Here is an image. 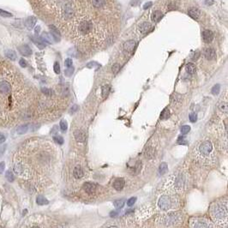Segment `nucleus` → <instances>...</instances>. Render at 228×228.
Listing matches in <instances>:
<instances>
[{
    "label": "nucleus",
    "mask_w": 228,
    "mask_h": 228,
    "mask_svg": "<svg viewBox=\"0 0 228 228\" xmlns=\"http://www.w3.org/2000/svg\"><path fill=\"white\" fill-rule=\"evenodd\" d=\"M5 140H6V136H5V135L3 134V133H0V144L3 143V142H5Z\"/></svg>",
    "instance_id": "52"
},
{
    "label": "nucleus",
    "mask_w": 228,
    "mask_h": 228,
    "mask_svg": "<svg viewBox=\"0 0 228 228\" xmlns=\"http://www.w3.org/2000/svg\"><path fill=\"white\" fill-rule=\"evenodd\" d=\"M124 203H125V200L124 199H119V200H116L114 202L113 204L114 206H115V208H122L123 207Z\"/></svg>",
    "instance_id": "32"
},
{
    "label": "nucleus",
    "mask_w": 228,
    "mask_h": 228,
    "mask_svg": "<svg viewBox=\"0 0 228 228\" xmlns=\"http://www.w3.org/2000/svg\"><path fill=\"white\" fill-rule=\"evenodd\" d=\"M73 175L76 178H81L83 177L84 175V172H83V170L82 168L80 167V166H76L75 168H74V171H73Z\"/></svg>",
    "instance_id": "21"
},
{
    "label": "nucleus",
    "mask_w": 228,
    "mask_h": 228,
    "mask_svg": "<svg viewBox=\"0 0 228 228\" xmlns=\"http://www.w3.org/2000/svg\"><path fill=\"white\" fill-rule=\"evenodd\" d=\"M0 16H3V17H11L12 16V14L8 12V11H5L2 9H0Z\"/></svg>",
    "instance_id": "42"
},
{
    "label": "nucleus",
    "mask_w": 228,
    "mask_h": 228,
    "mask_svg": "<svg viewBox=\"0 0 228 228\" xmlns=\"http://www.w3.org/2000/svg\"><path fill=\"white\" fill-rule=\"evenodd\" d=\"M53 69H54V71H55L56 74H59V73H60V65H59V63H58L57 62H56V63H54Z\"/></svg>",
    "instance_id": "48"
},
{
    "label": "nucleus",
    "mask_w": 228,
    "mask_h": 228,
    "mask_svg": "<svg viewBox=\"0 0 228 228\" xmlns=\"http://www.w3.org/2000/svg\"><path fill=\"white\" fill-rule=\"evenodd\" d=\"M40 28L39 26H37V27L35 28V30H34L35 34H39V33H40Z\"/></svg>",
    "instance_id": "57"
},
{
    "label": "nucleus",
    "mask_w": 228,
    "mask_h": 228,
    "mask_svg": "<svg viewBox=\"0 0 228 228\" xmlns=\"http://www.w3.org/2000/svg\"><path fill=\"white\" fill-rule=\"evenodd\" d=\"M73 72H74V68L73 67H68V69H66L65 70H64V74H65V76H71V75L73 74Z\"/></svg>",
    "instance_id": "41"
},
{
    "label": "nucleus",
    "mask_w": 228,
    "mask_h": 228,
    "mask_svg": "<svg viewBox=\"0 0 228 228\" xmlns=\"http://www.w3.org/2000/svg\"><path fill=\"white\" fill-rule=\"evenodd\" d=\"M26 213H27V210H24V211H23V215H25Z\"/></svg>",
    "instance_id": "60"
},
{
    "label": "nucleus",
    "mask_w": 228,
    "mask_h": 228,
    "mask_svg": "<svg viewBox=\"0 0 228 228\" xmlns=\"http://www.w3.org/2000/svg\"><path fill=\"white\" fill-rule=\"evenodd\" d=\"M218 109L221 112V113H224L225 114L227 113L228 112V106L227 102V101H221L219 106H218Z\"/></svg>",
    "instance_id": "25"
},
{
    "label": "nucleus",
    "mask_w": 228,
    "mask_h": 228,
    "mask_svg": "<svg viewBox=\"0 0 228 228\" xmlns=\"http://www.w3.org/2000/svg\"><path fill=\"white\" fill-rule=\"evenodd\" d=\"M124 184H125L124 179L122 177H119V178L115 179L113 183V188L116 190H122L124 187Z\"/></svg>",
    "instance_id": "16"
},
{
    "label": "nucleus",
    "mask_w": 228,
    "mask_h": 228,
    "mask_svg": "<svg viewBox=\"0 0 228 228\" xmlns=\"http://www.w3.org/2000/svg\"><path fill=\"white\" fill-rule=\"evenodd\" d=\"M4 167H5L4 162H0V174L3 173V171H4Z\"/></svg>",
    "instance_id": "53"
},
{
    "label": "nucleus",
    "mask_w": 228,
    "mask_h": 228,
    "mask_svg": "<svg viewBox=\"0 0 228 228\" xmlns=\"http://www.w3.org/2000/svg\"><path fill=\"white\" fill-rule=\"evenodd\" d=\"M6 148H7V145H3L2 147H0V157L3 156V154H4V152L6 150Z\"/></svg>",
    "instance_id": "51"
},
{
    "label": "nucleus",
    "mask_w": 228,
    "mask_h": 228,
    "mask_svg": "<svg viewBox=\"0 0 228 228\" xmlns=\"http://www.w3.org/2000/svg\"><path fill=\"white\" fill-rule=\"evenodd\" d=\"M188 13H189V16L195 20H197L200 16V11L196 9H190Z\"/></svg>",
    "instance_id": "23"
},
{
    "label": "nucleus",
    "mask_w": 228,
    "mask_h": 228,
    "mask_svg": "<svg viewBox=\"0 0 228 228\" xmlns=\"http://www.w3.org/2000/svg\"><path fill=\"white\" fill-rule=\"evenodd\" d=\"M195 154L199 161L204 163H210L214 161L215 156L213 143L208 140L202 141L196 147L195 150Z\"/></svg>",
    "instance_id": "3"
},
{
    "label": "nucleus",
    "mask_w": 228,
    "mask_h": 228,
    "mask_svg": "<svg viewBox=\"0 0 228 228\" xmlns=\"http://www.w3.org/2000/svg\"><path fill=\"white\" fill-rule=\"evenodd\" d=\"M119 69H120V65L118 63H115L112 67V71L113 72L114 74H117V71H119Z\"/></svg>",
    "instance_id": "44"
},
{
    "label": "nucleus",
    "mask_w": 228,
    "mask_h": 228,
    "mask_svg": "<svg viewBox=\"0 0 228 228\" xmlns=\"http://www.w3.org/2000/svg\"><path fill=\"white\" fill-rule=\"evenodd\" d=\"M136 46V43L134 40H128L123 44V50L126 53H132Z\"/></svg>",
    "instance_id": "14"
},
{
    "label": "nucleus",
    "mask_w": 228,
    "mask_h": 228,
    "mask_svg": "<svg viewBox=\"0 0 228 228\" xmlns=\"http://www.w3.org/2000/svg\"><path fill=\"white\" fill-rule=\"evenodd\" d=\"M196 119H197V116H196V114L195 113H192L190 114V122L195 123L196 121Z\"/></svg>",
    "instance_id": "47"
},
{
    "label": "nucleus",
    "mask_w": 228,
    "mask_h": 228,
    "mask_svg": "<svg viewBox=\"0 0 228 228\" xmlns=\"http://www.w3.org/2000/svg\"><path fill=\"white\" fill-rule=\"evenodd\" d=\"M186 71L189 74H190V75L195 74V72H196V66L193 63H187L186 64Z\"/></svg>",
    "instance_id": "28"
},
{
    "label": "nucleus",
    "mask_w": 228,
    "mask_h": 228,
    "mask_svg": "<svg viewBox=\"0 0 228 228\" xmlns=\"http://www.w3.org/2000/svg\"><path fill=\"white\" fill-rule=\"evenodd\" d=\"M183 140H184V138H183V137H179V139H178L177 142H178L179 144H185V143H186V142H183Z\"/></svg>",
    "instance_id": "54"
},
{
    "label": "nucleus",
    "mask_w": 228,
    "mask_h": 228,
    "mask_svg": "<svg viewBox=\"0 0 228 228\" xmlns=\"http://www.w3.org/2000/svg\"><path fill=\"white\" fill-rule=\"evenodd\" d=\"M167 171V164L166 162H163L160 165V167H159V172L161 175H163L165 174L166 172Z\"/></svg>",
    "instance_id": "33"
},
{
    "label": "nucleus",
    "mask_w": 228,
    "mask_h": 228,
    "mask_svg": "<svg viewBox=\"0 0 228 228\" xmlns=\"http://www.w3.org/2000/svg\"><path fill=\"white\" fill-rule=\"evenodd\" d=\"M210 216L214 222L220 227H226L228 224V202L227 199L215 202L210 206Z\"/></svg>",
    "instance_id": "2"
},
{
    "label": "nucleus",
    "mask_w": 228,
    "mask_h": 228,
    "mask_svg": "<svg viewBox=\"0 0 228 228\" xmlns=\"http://www.w3.org/2000/svg\"><path fill=\"white\" fill-rule=\"evenodd\" d=\"M11 91V86L9 83L6 81H2L0 82V92L3 94H9Z\"/></svg>",
    "instance_id": "13"
},
{
    "label": "nucleus",
    "mask_w": 228,
    "mask_h": 228,
    "mask_svg": "<svg viewBox=\"0 0 228 228\" xmlns=\"http://www.w3.org/2000/svg\"><path fill=\"white\" fill-rule=\"evenodd\" d=\"M75 14V11H74V8L72 6V4L70 3H66L64 6H63V16L65 19H71L73 17Z\"/></svg>",
    "instance_id": "8"
},
{
    "label": "nucleus",
    "mask_w": 228,
    "mask_h": 228,
    "mask_svg": "<svg viewBox=\"0 0 228 228\" xmlns=\"http://www.w3.org/2000/svg\"><path fill=\"white\" fill-rule=\"evenodd\" d=\"M19 63H20V65L22 67V68H25V67H27V62H26V60L25 59H23V58H21V60L19 61Z\"/></svg>",
    "instance_id": "50"
},
{
    "label": "nucleus",
    "mask_w": 228,
    "mask_h": 228,
    "mask_svg": "<svg viewBox=\"0 0 228 228\" xmlns=\"http://www.w3.org/2000/svg\"><path fill=\"white\" fill-rule=\"evenodd\" d=\"M76 110H77V106H76V105H74L73 107L70 109V112H71V113H75Z\"/></svg>",
    "instance_id": "56"
},
{
    "label": "nucleus",
    "mask_w": 228,
    "mask_h": 228,
    "mask_svg": "<svg viewBox=\"0 0 228 228\" xmlns=\"http://www.w3.org/2000/svg\"><path fill=\"white\" fill-rule=\"evenodd\" d=\"M190 130V127L189 125H183V126H182V128H181V132H182L183 135L187 134Z\"/></svg>",
    "instance_id": "43"
},
{
    "label": "nucleus",
    "mask_w": 228,
    "mask_h": 228,
    "mask_svg": "<svg viewBox=\"0 0 228 228\" xmlns=\"http://www.w3.org/2000/svg\"><path fill=\"white\" fill-rule=\"evenodd\" d=\"M83 190H85V192L88 195H92L95 192V190H96V186L94 183H85L83 184Z\"/></svg>",
    "instance_id": "11"
},
{
    "label": "nucleus",
    "mask_w": 228,
    "mask_h": 228,
    "mask_svg": "<svg viewBox=\"0 0 228 228\" xmlns=\"http://www.w3.org/2000/svg\"><path fill=\"white\" fill-rule=\"evenodd\" d=\"M136 197H131L130 199L128 200V202H127V205H128L129 207L133 206L134 203L136 202Z\"/></svg>",
    "instance_id": "46"
},
{
    "label": "nucleus",
    "mask_w": 228,
    "mask_h": 228,
    "mask_svg": "<svg viewBox=\"0 0 228 228\" xmlns=\"http://www.w3.org/2000/svg\"><path fill=\"white\" fill-rule=\"evenodd\" d=\"M60 129H61V130L62 131H66L67 130V128H68V124H67V122L65 121V120H61V122H60Z\"/></svg>",
    "instance_id": "36"
},
{
    "label": "nucleus",
    "mask_w": 228,
    "mask_h": 228,
    "mask_svg": "<svg viewBox=\"0 0 228 228\" xmlns=\"http://www.w3.org/2000/svg\"><path fill=\"white\" fill-rule=\"evenodd\" d=\"M19 52H20V53L22 55L26 56V57L30 56L32 54V50L29 47V46H28V45H22V46H21L19 47Z\"/></svg>",
    "instance_id": "18"
},
{
    "label": "nucleus",
    "mask_w": 228,
    "mask_h": 228,
    "mask_svg": "<svg viewBox=\"0 0 228 228\" xmlns=\"http://www.w3.org/2000/svg\"><path fill=\"white\" fill-rule=\"evenodd\" d=\"M72 59L71 58H67L66 60H65V62H64V64H65V66H67V67H70L71 65H72Z\"/></svg>",
    "instance_id": "49"
},
{
    "label": "nucleus",
    "mask_w": 228,
    "mask_h": 228,
    "mask_svg": "<svg viewBox=\"0 0 228 228\" xmlns=\"http://www.w3.org/2000/svg\"><path fill=\"white\" fill-rule=\"evenodd\" d=\"M110 92V86L109 85H105L102 87V97L106 98L109 94Z\"/></svg>",
    "instance_id": "34"
},
{
    "label": "nucleus",
    "mask_w": 228,
    "mask_h": 228,
    "mask_svg": "<svg viewBox=\"0 0 228 228\" xmlns=\"http://www.w3.org/2000/svg\"><path fill=\"white\" fill-rule=\"evenodd\" d=\"M41 91L45 94H47V95H48V96H50V95H52V90L51 89H49V88H41Z\"/></svg>",
    "instance_id": "45"
},
{
    "label": "nucleus",
    "mask_w": 228,
    "mask_h": 228,
    "mask_svg": "<svg viewBox=\"0 0 228 228\" xmlns=\"http://www.w3.org/2000/svg\"><path fill=\"white\" fill-rule=\"evenodd\" d=\"M220 91H221V86H220V84H216L215 86H214L213 88H212V90H211V92H212L213 94H218L220 93Z\"/></svg>",
    "instance_id": "37"
},
{
    "label": "nucleus",
    "mask_w": 228,
    "mask_h": 228,
    "mask_svg": "<svg viewBox=\"0 0 228 228\" xmlns=\"http://www.w3.org/2000/svg\"><path fill=\"white\" fill-rule=\"evenodd\" d=\"M36 22H37L36 17H34V16H29V17H28V18L26 19V21H25V26H26V28H27L28 29L31 30V29H33V28L34 27Z\"/></svg>",
    "instance_id": "17"
},
{
    "label": "nucleus",
    "mask_w": 228,
    "mask_h": 228,
    "mask_svg": "<svg viewBox=\"0 0 228 228\" xmlns=\"http://www.w3.org/2000/svg\"><path fill=\"white\" fill-rule=\"evenodd\" d=\"M32 40L34 41V43L40 48V49H43L46 47V42L43 40L42 38H38V37H34V38H31Z\"/></svg>",
    "instance_id": "20"
},
{
    "label": "nucleus",
    "mask_w": 228,
    "mask_h": 228,
    "mask_svg": "<svg viewBox=\"0 0 228 228\" xmlns=\"http://www.w3.org/2000/svg\"><path fill=\"white\" fill-rule=\"evenodd\" d=\"M50 30H51V34H52L53 38L55 40V41H59L60 40V33H59V31L53 25L50 26Z\"/></svg>",
    "instance_id": "19"
},
{
    "label": "nucleus",
    "mask_w": 228,
    "mask_h": 228,
    "mask_svg": "<svg viewBox=\"0 0 228 228\" xmlns=\"http://www.w3.org/2000/svg\"><path fill=\"white\" fill-rule=\"evenodd\" d=\"M186 182V177L183 174H176L167 179L165 189L171 192H181L185 189Z\"/></svg>",
    "instance_id": "4"
},
{
    "label": "nucleus",
    "mask_w": 228,
    "mask_h": 228,
    "mask_svg": "<svg viewBox=\"0 0 228 228\" xmlns=\"http://www.w3.org/2000/svg\"><path fill=\"white\" fill-rule=\"evenodd\" d=\"M92 3L95 8H101L106 4L105 0H92Z\"/></svg>",
    "instance_id": "31"
},
{
    "label": "nucleus",
    "mask_w": 228,
    "mask_h": 228,
    "mask_svg": "<svg viewBox=\"0 0 228 228\" xmlns=\"http://www.w3.org/2000/svg\"><path fill=\"white\" fill-rule=\"evenodd\" d=\"M155 153V149H154V148H153V147H148V148H146V150H145V157L147 158V159H152L154 156V154Z\"/></svg>",
    "instance_id": "22"
},
{
    "label": "nucleus",
    "mask_w": 228,
    "mask_h": 228,
    "mask_svg": "<svg viewBox=\"0 0 228 228\" xmlns=\"http://www.w3.org/2000/svg\"><path fill=\"white\" fill-rule=\"evenodd\" d=\"M203 55H204V57H206L208 60H214L216 57L215 51L213 48H210V47H208V48H205L204 49Z\"/></svg>",
    "instance_id": "9"
},
{
    "label": "nucleus",
    "mask_w": 228,
    "mask_h": 228,
    "mask_svg": "<svg viewBox=\"0 0 228 228\" xmlns=\"http://www.w3.org/2000/svg\"><path fill=\"white\" fill-rule=\"evenodd\" d=\"M190 226L195 228H213L216 226L214 225L211 221L205 218H191L190 221Z\"/></svg>",
    "instance_id": "7"
},
{
    "label": "nucleus",
    "mask_w": 228,
    "mask_h": 228,
    "mask_svg": "<svg viewBox=\"0 0 228 228\" xmlns=\"http://www.w3.org/2000/svg\"><path fill=\"white\" fill-rule=\"evenodd\" d=\"M5 177H6V178H7V180H8L9 182H13V181H14V174H13L12 171H7Z\"/></svg>",
    "instance_id": "38"
},
{
    "label": "nucleus",
    "mask_w": 228,
    "mask_h": 228,
    "mask_svg": "<svg viewBox=\"0 0 228 228\" xmlns=\"http://www.w3.org/2000/svg\"><path fill=\"white\" fill-rule=\"evenodd\" d=\"M138 29L141 34H147L152 29V25L149 22H142L139 25Z\"/></svg>",
    "instance_id": "15"
},
{
    "label": "nucleus",
    "mask_w": 228,
    "mask_h": 228,
    "mask_svg": "<svg viewBox=\"0 0 228 228\" xmlns=\"http://www.w3.org/2000/svg\"><path fill=\"white\" fill-rule=\"evenodd\" d=\"M117 214H118L117 212H115V211H113V212H112V213H111V216H116Z\"/></svg>",
    "instance_id": "59"
},
{
    "label": "nucleus",
    "mask_w": 228,
    "mask_h": 228,
    "mask_svg": "<svg viewBox=\"0 0 228 228\" xmlns=\"http://www.w3.org/2000/svg\"><path fill=\"white\" fill-rule=\"evenodd\" d=\"M5 56L7 57H9L11 60H16V57H17L16 52L15 51H12V50H7V51H5Z\"/></svg>",
    "instance_id": "29"
},
{
    "label": "nucleus",
    "mask_w": 228,
    "mask_h": 228,
    "mask_svg": "<svg viewBox=\"0 0 228 228\" xmlns=\"http://www.w3.org/2000/svg\"><path fill=\"white\" fill-rule=\"evenodd\" d=\"M15 171L18 174H22L23 172V167L21 164H16L15 166Z\"/></svg>",
    "instance_id": "40"
},
{
    "label": "nucleus",
    "mask_w": 228,
    "mask_h": 228,
    "mask_svg": "<svg viewBox=\"0 0 228 228\" xmlns=\"http://www.w3.org/2000/svg\"><path fill=\"white\" fill-rule=\"evenodd\" d=\"M74 137L75 139L79 142H85V139H86V135H85V132L82 130H76L74 131Z\"/></svg>",
    "instance_id": "10"
},
{
    "label": "nucleus",
    "mask_w": 228,
    "mask_h": 228,
    "mask_svg": "<svg viewBox=\"0 0 228 228\" xmlns=\"http://www.w3.org/2000/svg\"><path fill=\"white\" fill-rule=\"evenodd\" d=\"M202 39L205 43H210L214 40V34L210 30H204L202 32Z\"/></svg>",
    "instance_id": "12"
},
{
    "label": "nucleus",
    "mask_w": 228,
    "mask_h": 228,
    "mask_svg": "<svg viewBox=\"0 0 228 228\" xmlns=\"http://www.w3.org/2000/svg\"><path fill=\"white\" fill-rule=\"evenodd\" d=\"M28 130V126L27 124L21 125V126H19V127L17 128V130H16L17 133L20 134V135H23V134L27 133Z\"/></svg>",
    "instance_id": "30"
},
{
    "label": "nucleus",
    "mask_w": 228,
    "mask_h": 228,
    "mask_svg": "<svg viewBox=\"0 0 228 228\" xmlns=\"http://www.w3.org/2000/svg\"><path fill=\"white\" fill-rule=\"evenodd\" d=\"M41 38L46 43H53V36L46 32H44L41 35Z\"/></svg>",
    "instance_id": "27"
},
{
    "label": "nucleus",
    "mask_w": 228,
    "mask_h": 228,
    "mask_svg": "<svg viewBox=\"0 0 228 228\" xmlns=\"http://www.w3.org/2000/svg\"><path fill=\"white\" fill-rule=\"evenodd\" d=\"M36 202H37V204L38 205H47L48 203H49V202H48V200L46 198V197H44L43 196H37V198H36Z\"/></svg>",
    "instance_id": "24"
},
{
    "label": "nucleus",
    "mask_w": 228,
    "mask_h": 228,
    "mask_svg": "<svg viewBox=\"0 0 228 228\" xmlns=\"http://www.w3.org/2000/svg\"><path fill=\"white\" fill-rule=\"evenodd\" d=\"M151 5H152V2H148V3H145V4H144L143 8L146 9H148V8H149Z\"/></svg>",
    "instance_id": "55"
},
{
    "label": "nucleus",
    "mask_w": 228,
    "mask_h": 228,
    "mask_svg": "<svg viewBox=\"0 0 228 228\" xmlns=\"http://www.w3.org/2000/svg\"><path fill=\"white\" fill-rule=\"evenodd\" d=\"M170 117V112L167 108H166L165 110H163V112L161 113V119H167Z\"/></svg>",
    "instance_id": "35"
},
{
    "label": "nucleus",
    "mask_w": 228,
    "mask_h": 228,
    "mask_svg": "<svg viewBox=\"0 0 228 228\" xmlns=\"http://www.w3.org/2000/svg\"><path fill=\"white\" fill-rule=\"evenodd\" d=\"M158 205L161 208V209L165 211L174 210V209H177L180 207V201L177 196L167 194L160 197Z\"/></svg>",
    "instance_id": "6"
},
{
    "label": "nucleus",
    "mask_w": 228,
    "mask_h": 228,
    "mask_svg": "<svg viewBox=\"0 0 228 228\" xmlns=\"http://www.w3.org/2000/svg\"><path fill=\"white\" fill-rule=\"evenodd\" d=\"M53 140L59 145H62L63 143V138L61 136H53Z\"/></svg>",
    "instance_id": "39"
},
{
    "label": "nucleus",
    "mask_w": 228,
    "mask_h": 228,
    "mask_svg": "<svg viewBox=\"0 0 228 228\" xmlns=\"http://www.w3.org/2000/svg\"><path fill=\"white\" fill-rule=\"evenodd\" d=\"M182 214L177 212H171L158 216L156 223L160 227H175L182 223Z\"/></svg>",
    "instance_id": "5"
},
{
    "label": "nucleus",
    "mask_w": 228,
    "mask_h": 228,
    "mask_svg": "<svg viewBox=\"0 0 228 228\" xmlns=\"http://www.w3.org/2000/svg\"><path fill=\"white\" fill-rule=\"evenodd\" d=\"M199 55H200V53H198V52H197V53H196V55H194V57H192V59H194V60L197 59V57H199Z\"/></svg>",
    "instance_id": "58"
},
{
    "label": "nucleus",
    "mask_w": 228,
    "mask_h": 228,
    "mask_svg": "<svg viewBox=\"0 0 228 228\" xmlns=\"http://www.w3.org/2000/svg\"><path fill=\"white\" fill-rule=\"evenodd\" d=\"M162 16H163V14L160 10H155L152 14V20L154 22H159L161 19Z\"/></svg>",
    "instance_id": "26"
},
{
    "label": "nucleus",
    "mask_w": 228,
    "mask_h": 228,
    "mask_svg": "<svg viewBox=\"0 0 228 228\" xmlns=\"http://www.w3.org/2000/svg\"><path fill=\"white\" fill-rule=\"evenodd\" d=\"M73 36L79 44L99 47L102 45L107 37V31L92 18L82 16L77 18L74 23Z\"/></svg>",
    "instance_id": "1"
}]
</instances>
